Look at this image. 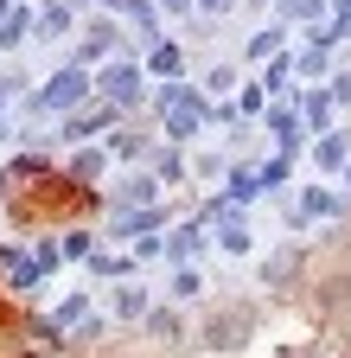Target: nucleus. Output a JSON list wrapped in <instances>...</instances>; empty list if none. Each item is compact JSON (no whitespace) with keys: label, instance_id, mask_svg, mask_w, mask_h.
<instances>
[]
</instances>
